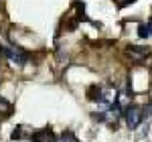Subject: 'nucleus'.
I'll return each instance as SVG.
<instances>
[{"instance_id": "nucleus-1", "label": "nucleus", "mask_w": 152, "mask_h": 142, "mask_svg": "<svg viewBox=\"0 0 152 142\" xmlns=\"http://www.w3.org/2000/svg\"><path fill=\"white\" fill-rule=\"evenodd\" d=\"M124 118H126V124H128L130 130L138 128V126H140V122H142V118H144L142 108H138V106H128V108H126V112H124Z\"/></svg>"}, {"instance_id": "nucleus-2", "label": "nucleus", "mask_w": 152, "mask_h": 142, "mask_svg": "<svg viewBox=\"0 0 152 142\" xmlns=\"http://www.w3.org/2000/svg\"><path fill=\"white\" fill-rule=\"evenodd\" d=\"M6 57H8V61H10L12 65H16V67H23L24 63L28 61V55L24 53L23 49H18V47H12L6 51Z\"/></svg>"}, {"instance_id": "nucleus-3", "label": "nucleus", "mask_w": 152, "mask_h": 142, "mask_svg": "<svg viewBox=\"0 0 152 142\" xmlns=\"http://www.w3.org/2000/svg\"><path fill=\"white\" fill-rule=\"evenodd\" d=\"M126 53H128V57L132 61H138V63H140V61H144L146 57H148V53H150V51H148L146 47H136V45H130Z\"/></svg>"}, {"instance_id": "nucleus-4", "label": "nucleus", "mask_w": 152, "mask_h": 142, "mask_svg": "<svg viewBox=\"0 0 152 142\" xmlns=\"http://www.w3.org/2000/svg\"><path fill=\"white\" fill-rule=\"evenodd\" d=\"M31 142H55V134L51 128H45V130H37L33 136H31Z\"/></svg>"}, {"instance_id": "nucleus-5", "label": "nucleus", "mask_w": 152, "mask_h": 142, "mask_svg": "<svg viewBox=\"0 0 152 142\" xmlns=\"http://www.w3.org/2000/svg\"><path fill=\"white\" fill-rule=\"evenodd\" d=\"M10 114H12V104L6 100V97L0 95V116L6 118V116H10Z\"/></svg>"}, {"instance_id": "nucleus-6", "label": "nucleus", "mask_w": 152, "mask_h": 142, "mask_svg": "<svg viewBox=\"0 0 152 142\" xmlns=\"http://www.w3.org/2000/svg\"><path fill=\"white\" fill-rule=\"evenodd\" d=\"M138 35H140L142 39L152 37V20H148V24H140V26H138Z\"/></svg>"}, {"instance_id": "nucleus-7", "label": "nucleus", "mask_w": 152, "mask_h": 142, "mask_svg": "<svg viewBox=\"0 0 152 142\" xmlns=\"http://www.w3.org/2000/svg\"><path fill=\"white\" fill-rule=\"evenodd\" d=\"M55 142H79V140L75 138V134H73V132H63L59 138H55Z\"/></svg>"}, {"instance_id": "nucleus-8", "label": "nucleus", "mask_w": 152, "mask_h": 142, "mask_svg": "<svg viewBox=\"0 0 152 142\" xmlns=\"http://www.w3.org/2000/svg\"><path fill=\"white\" fill-rule=\"evenodd\" d=\"M23 136H24V128H23V126L14 128V132H12V140H20Z\"/></svg>"}, {"instance_id": "nucleus-9", "label": "nucleus", "mask_w": 152, "mask_h": 142, "mask_svg": "<svg viewBox=\"0 0 152 142\" xmlns=\"http://www.w3.org/2000/svg\"><path fill=\"white\" fill-rule=\"evenodd\" d=\"M130 2H134V0H116V4L120 6V8H122V6H128Z\"/></svg>"}, {"instance_id": "nucleus-10", "label": "nucleus", "mask_w": 152, "mask_h": 142, "mask_svg": "<svg viewBox=\"0 0 152 142\" xmlns=\"http://www.w3.org/2000/svg\"><path fill=\"white\" fill-rule=\"evenodd\" d=\"M6 51H8V49H6V47H2V45H0V57H6Z\"/></svg>"}]
</instances>
